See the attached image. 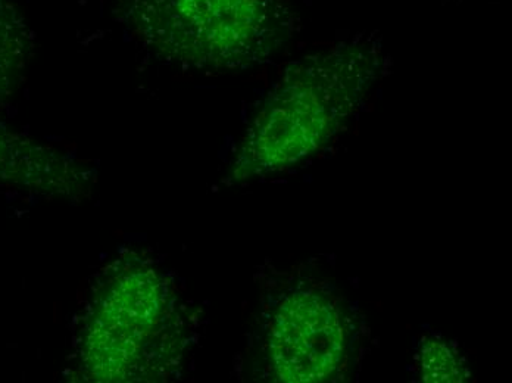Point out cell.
<instances>
[{
    "mask_svg": "<svg viewBox=\"0 0 512 383\" xmlns=\"http://www.w3.org/2000/svg\"><path fill=\"white\" fill-rule=\"evenodd\" d=\"M187 305L143 252H121L96 277L74 336L76 381L159 383L180 375L192 344Z\"/></svg>",
    "mask_w": 512,
    "mask_h": 383,
    "instance_id": "cell-1",
    "label": "cell"
},
{
    "mask_svg": "<svg viewBox=\"0 0 512 383\" xmlns=\"http://www.w3.org/2000/svg\"><path fill=\"white\" fill-rule=\"evenodd\" d=\"M382 70L380 43L365 34L289 65L240 140L229 182L280 173L317 154L357 114Z\"/></svg>",
    "mask_w": 512,
    "mask_h": 383,
    "instance_id": "cell-2",
    "label": "cell"
},
{
    "mask_svg": "<svg viewBox=\"0 0 512 383\" xmlns=\"http://www.w3.org/2000/svg\"><path fill=\"white\" fill-rule=\"evenodd\" d=\"M117 15L149 54L204 73L265 64L299 24L284 0H118Z\"/></svg>",
    "mask_w": 512,
    "mask_h": 383,
    "instance_id": "cell-3",
    "label": "cell"
},
{
    "mask_svg": "<svg viewBox=\"0 0 512 383\" xmlns=\"http://www.w3.org/2000/svg\"><path fill=\"white\" fill-rule=\"evenodd\" d=\"M351 316L329 286L311 279L292 280L265 308L259 361L268 381H340L352 354Z\"/></svg>",
    "mask_w": 512,
    "mask_h": 383,
    "instance_id": "cell-4",
    "label": "cell"
},
{
    "mask_svg": "<svg viewBox=\"0 0 512 383\" xmlns=\"http://www.w3.org/2000/svg\"><path fill=\"white\" fill-rule=\"evenodd\" d=\"M95 180V170L87 164L0 123V182L80 201L89 196Z\"/></svg>",
    "mask_w": 512,
    "mask_h": 383,
    "instance_id": "cell-5",
    "label": "cell"
},
{
    "mask_svg": "<svg viewBox=\"0 0 512 383\" xmlns=\"http://www.w3.org/2000/svg\"><path fill=\"white\" fill-rule=\"evenodd\" d=\"M33 37L15 0H0V102L8 101L26 76Z\"/></svg>",
    "mask_w": 512,
    "mask_h": 383,
    "instance_id": "cell-6",
    "label": "cell"
},
{
    "mask_svg": "<svg viewBox=\"0 0 512 383\" xmlns=\"http://www.w3.org/2000/svg\"><path fill=\"white\" fill-rule=\"evenodd\" d=\"M420 373L423 382L429 383L464 382L470 376L460 354L436 336L421 344Z\"/></svg>",
    "mask_w": 512,
    "mask_h": 383,
    "instance_id": "cell-7",
    "label": "cell"
}]
</instances>
